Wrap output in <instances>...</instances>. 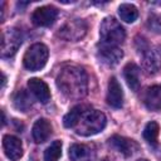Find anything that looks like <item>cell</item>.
I'll use <instances>...</instances> for the list:
<instances>
[{
    "label": "cell",
    "instance_id": "cell-16",
    "mask_svg": "<svg viewBox=\"0 0 161 161\" xmlns=\"http://www.w3.org/2000/svg\"><path fill=\"white\" fill-rule=\"evenodd\" d=\"M142 65L147 74H155L161 68V59L151 49H142Z\"/></svg>",
    "mask_w": 161,
    "mask_h": 161
},
{
    "label": "cell",
    "instance_id": "cell-4",
    "mask_svg": "<svg viewBox=\"0 0 161 161\" xmlns=\"http://www.w3.org/2000/svg\"><path fill=\"white\" fill-rule=\"evenodd\" d=\"M48 55H49L48 48L42 43H35L31 47H29L24 54L23 58L24 67L31 72L39 70L45 65L48 60Z\"/></svg>",
    "mask_w": 161,
    "mask_h": 161
},
{
    "label": "cell",
    "instance_id": "cell-19",
    "mask_svg": "<svg viewBox=\"0 0 161 161\" xmlns=\"http://www.w3.org/2000/svg\"><path fill=\"white\" fill-rule=\"evenodd\" d=\"M119 18L126 23H133L138 16V10L132 4H122L118 8Z\"/></svg>",
    "mask_w": 161,
    "mask_h": 161
},
{
    "label": "cell",
    "instance_id": "cell-14",
    "mask_svg": "<svg viewBox=\"0 0 161 161\" xmlns=\"http://www.w3.org/2000/svg\"><path fill=\"white\" fill-rule=\"evenodd\" d=\"M31 135H33V138H34V141L36 143L45 142L49 138V136L52 135V125H50V122L48 119H45V118H39L33 125Z\"/></svg>",
    "mask_w": 161,
    "mask_h": 161
},
{
    "label": "cell",
    "instance_id": "cell-17",
    "mask_svg": "<svg viewBox=\"0 0 161 161\" xmlns=\"http://www.w3.org/2000/svg\"><path fill=\"white\" fill-rule=\"evenodd\" d=\"M123 75L127 86L136 92L140 87V68L135 63H127L123 68Z\"/></svg>",
    "mask_w": 161,
    "mask_h": 161
},
{
    "label": "cell",
    "instance_id": "cell-10",
    "mask_svg": "<svg viewBox=\"0 0 161 161\" xmlns=\"http://www.w3.org/2000/svg\"><path fill=\"white\" fill-rule=\"evenodd\" d=\"M108 141H109V145L114 150H117L118 152H121L126 157L133 155V152L138 147L137 143L133 140H130V138H126V137H122V136H118V135H113Z\"/></svg>",
    "mask_w": 161,
    "mask_h": 161
},
{
    "label": "cell",
    "instance_id": "cell-18",
    "mask_svg": "<svg viewBox=\"0 0 161 161\" xmlns=\"http://www.w3.org/2000/svg\"><path fill=\"white\" fill-rule=\"evenodd\" d=\"M87 109H89V108H88L87 106H84V104H78V106L73 107V108L64 116V118H63V125H64V127H67V128H74V127L77 126L78 121L80 119L82 114H83Z\"/></svg>",
    "mask_w": 161,
    "mask_h": 161
},
{
    "label": "cell",
    "instance_id": "cell-9",
    "mask_svg": "<svg viewBox=\"0 0 161 161\" xmlns=\"http://www.w3.org/2000/svg\"><path fill=\"white\" fill-rule=\"evenodd\" d=\"M3 147L6 157L11 161H18L23 156L21 141L13 135H5L3 137Z\"/></svg>",
    "mask_w": 161,
    "mask_h": 161
},
{
    "label": "cell",
    "instance_id": "cell-22",
    "mask_svg": "<svg viewBox=\"0 0 161 161\" xmlns=\"http://www.w3.org/2000/svg\"><path fill=\"white\" fill-rule=\"evenodd\" d=\"M14 104L18 109L25 112L31 106V102H30V98H29L28 93L25 91H19L14 97Z\"/></svg>",
    "mask_w": 161,
    "mask_h": 161
},
{
    "label": "cell",
    "instance_id": "cell-23",
    "mask_svg": "<svg viewBox=\"0 0 161 161\" xmlns=\"http://www.w3.org/2000/svg\"><path fill=\"white\" fill-rule=\"evenodd\" d=\"M137 161H148V160H145V158H141V160H137Z\"/></svg>",
    "mask_w": 161,
    "mask_h": 161
},
{
    "label": "cell",
    "instance_id": "cell-3",
    "mask_svg": "<svg viewBox=\"0 0 161 161\" xmlns=\"http://www.w3.org/2000/svg\"><path fill=\"white\" fill-rule=\"evenodd\" d=\"M99 36L103 44L114 45L123 43L126 38V31L122 25L112 16H107L102 20L99 25Z\"/></svg>",
    "mask_w": 161,
    "mask_h": 161
},
{
    "label": "cell",
    "instance_id": "cell-8",
    "mask_svg": "<svg viewBox=\"0 0 161 161\" xmlns=\"http://www.w3.org/2000/svg\"><path fill=\"white\" fill-rule=\"evenodd\" d=\"M98 59L107 64V65H116L123 57V52L114 45H108V44H101L97 52Z\"/></svg>",
    "mask_w": 161,
    "mask_h": 161
},
{
    "label": "cell",
    "instance_id": "cell-11",
    "mask_svg": "<svg viewBox=\"0 0 161 161\" xmlns=\"http://www.w3.org/2000/svg\"><path fill=\"white\" fill-rule=\"evenodd\" d=\"M107 103L113 108H121L123 104V92L114 77H111L108 82V92H107Z\"/></svg>",
    "mask_w": 161,
    "mask_h": 161
},
{
    "label": "cell",
    "instance_id": "cell-5",
    "mask_svg": "<svg viewBox=\"0 0 161 161\" xmlns=\"http://www.w3.org/2000/svg\"><path fill=\"white\" fill-rule=\"evenodd\" d=\"M87 33V24L82 19H69L58 31V35L67 42H78Z\"/></svg>",
    "mask_w": 161,
    "mask_h": 161
},
{
    "label": "cell",
    "instance_id": "cell-12",
    "mask_svg": "<svg viewBox=\"0 0 161 161\" xmlns=\"http://www.w3.org/2000/svg\"><path fill=\"white\" fill-rule=\"evenodd\" d=\"M69 157L72 161H94L96 152L91 146L74 143L69 147Z\"/></svg>",
    "mask_w": 161,
    "mask_h": 161
},
{
    "label": "cell",
    "instance_id": "cell-20",
    "mask_svg": "<svg viewBox=\"0 0 161 161\" xmlns=\"http://www.w3.org/2000/svg\"><path fill=\"white\" fill-rule=\"evenodd\" d=\"M158 131L160 127L157 125V122L151 121L146 125L145 130H143V138L150 143V145H156L157 143V137H158Z\"/></svg>",
    "mask_w": 161,
    "mask_h": 161
},
{
    "label": "cell",
    "instance_id": "cell-13",
    "mask_svg": "<svg viewBox=\"0 0 161 161\" xmlns=\"http://www.w3.org/2000/svg\"><path fill=\"white\" fill-rule=\"evenodd\" d=\"M28 88L29 91L34 94V97L42 102V103H47L50 99V91L49 87L45 82H43L39 78H31L28 80Z\"/></svg>",
    "mask_w": 161,
    "mask_h": 161
},
{
    "label": "cell",
    "instance_id": "cell-7",
    "mask_svg": "<svg viewBox=\"0 0 161 161\" xmlns=\"http://www.w3.org/2000/svg\"><path fill=\"white\" fill-rule=\"evenodd\" d=\"M57 16H58L57 8L52 5H45L34 10V13L31 14V21L36 26H49L55 21Z\"/></svg>",
    "mask_w": 161,
    "mask_h": 161
},
{
    "label": "cell",
    "instance_id": "cell-6",
    "mask_svg": "<svg viewBox=\"0 0 161 161\" xmlns=\"http://www.w3.org/2000/svg\"><path fill=\"white\" fill-rule=\"evenodd\" d=\"M21 31L16 28H8L1 33V55L11 57L21 44Z\"/></svg>",
    "mask_w": 161,
    "mask_h": 161
},
{
    "label": "cell",
    "instance_id": "cell-21",
    "mask_svg": "<svg viewBox=\"0 0 161 161\" xmlns=\"http://www.w3.org/2000/svg\"><path fill=\"white\" fill-rule=\"evenodd\" d=\"M62 156V141L57 140L50 143V146L44 151L45 161H58Z\"/></svg>",
    "mask_w": 161,
    "mask_h": 161
},
{
    "label": "cell",
    "instance_id": "cell-2",
    "mask_svg": "<svg viewBox=\"0 0 161 161\" xmlns=\"http://www.w3.org/2000/svg\"><path fill=\"white\" fill-rule=\"evenodd\" d=\"M106 116L101 111L87 109L74 127L75 133L80 136H93L106 127Z\"/></svg>",
    "mask_w": 161,
    "mask_h": 161
},
{
    "label": "cell",
    "instance_id": "cell-15",
    "mask_svg": "<svg viewBox=\"0 0 161 161\" xmlns=\"http://www.w3.org/2000/svg\"><path fill=\"white\" fill-rule=\"evenodd\" d=\"M143 103L150 111L161 109V87L151 86L143 94Z\"/></svg>",
    "mask_w": 161,
    "mask_h": 161
},
{
    "label": "cell",
    "instance_id": "cell-1",
    "mask_svg": "<svg viewBox=\"0 0 161 161\" xmlns=\"http://www.w3.org/2000/svg\"><path fill=\"white\" fill-rule=\"evenodd\" d=\"M57 86L67 98L79 99L87 93V74L77 65L64 67L57 77Z\"/></svg>",
    "mask_w": 161,
    "mask_h": 161
}]
</instances>
